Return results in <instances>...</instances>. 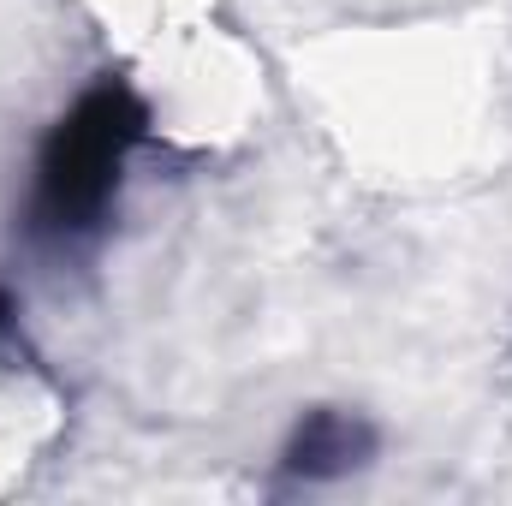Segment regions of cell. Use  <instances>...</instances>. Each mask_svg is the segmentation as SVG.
Listing matches in <instances>:
<instances>
[{
	"label": "cell",
	"instance_id": "6da1fadb",
	"mask_svg": "<svg viewBox=\"0 0 512 506\" xmlns=\"http://www.w3.org/2000/svg\"><path fill=\"white\" fill-rule=\"evenodd\" d=\"M149 137V102L131 90V78L102 72L36 149L24 227L42 245H84L108 227V209L120 197L131 149Z\"/></svg>",
	"mask_w": 512,
	"mask_h": 506
},
{
	"label": "cell",
	"instance_id": "7a4b0ae2",
	"mask_svg": "<svg viewBox=\"0 0 512 506\" xmlns=\"http://www.w3.org/2000/svg\"><path fill=\"white\" fill-rule=\"evenodd\" d=\"M370 453H376V429L364 417H352V411L322 405L292 429V441L280 453V477L286 483H334V477L358 471Z\"/></svg>",
	"mask_w": 512,
	"mask_h": 506
},
{
	"label": "cell",
	"instance_id": "3957f363",
	"mask_svg": "<svg viewBox=\"0 0 512 506\" xmlns=\"http://www.w3.org/2000/svg\"><path fill=\"white\" fill-rule=\"evenodd\" d=\"M0 352L30 364V346H24V322H18V298H12L6 286H0Z\"/></svg>",
	"mask_w": 512,
	"mask_h": 506
}]
</instances>
